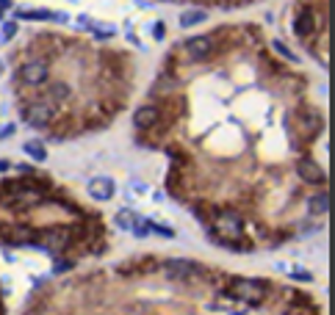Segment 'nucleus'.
<instances>
[{
	"label": "nucleus",
	"mask_w": 335,
	"mask_h": 315,
	"mask_svg": "<svg viewBox=\"0 0 335 315\" xmlns=\"http://www.w3.org/2000/svg\"><path fill=\"white\" fill-rule=\"evenodd\" d=\"M11 3V0H0V6H9Z\"/></svg>",
	"instance_id": "27"
},
{
	"label": "nucleus",
	"mask_w": 335,
	"mask_h": 315,
	"mask_svg": "<svg viewBox=\"0 0 335 315\" xmlns=\"http://www.w3.org/2000/svg\"><path fill=\"white\" fill-rule=\"evenodd\" d=\"M275 50H277V53H283V56H285V58H291V61L297 58V56H294V53L288 50V47H283V44H280V42H275Z\"/></svg>",
	"instance_id": "22"
},
{
	"label": "nucleus",
	"mask_w": 335,
	"mask_h": 315,
	"mask_svg": "<svg viewBox=\"0 0 335 315\" xmlns=\"http://www.w3.org/2000/svg\"><path fill=\"white\" fill-rule=\"evenodd\" d=\"M211 50H214V42H211V36H194L186 42V53L194 61H202L211 56Z\"/></svg>",
	"instance_id": "6"
},
{
	"label": "nucleus",
	"mask_w": 335,
	"mask_h": 315,
	"mask_svg": "<svg viewBox=\"0 0 335 315\" xmlns=\"http://www.w3.org/2000/svg\"><path fill=\"white\" fill-rule=\"evenodd\" d=\"M150 230H155V232H158V235H163V238H175V230L166 227V224H150Z\"/></svg>",
	"instance_id": "19"
},
{
	"label": "nucleus",
	"mask_w": 335,
	"mask_h": 315,
	"mask_svg": "<svg viewBox=\"0 0 335 315\" xmlns=\"http://www.w3.org/2000/svg\"><path fill=\"white\" fill-rule=\"evenodd\" d=\"M227 296L244 304H261L266 296V285L261 279H233L227 285Z\"/></svg>",
	"instance_id": "1"
},
{
	"label": "nucleus",
	"mask_w": 335,
	"mask_h": 315,
	"mask_svg": "<svg viewBox=\"0 0 335 315\" xmlns=\"http://www.w3.org/2000/svg\"><path fill=\"white\" fill-rule=\"evenodd\" d=\"M14 31H17V25H14V22H9V25H6V39H9V36H14Z\"/></svg>",
	"instance_id": "25"
},
{
	"label": "nucleus",
	"mask_w": 335,
	"mask_h": 315,
	"mask_svg": "<svg viewBox=\"0 0 335 315\" xmlns=\"http://www.w3.org/2000/svg\"><path fill=\"white\" fill-rule=\"evenodd\" d=\"M297 174L302 177L305 183H313V186H316V183H324V172H321V166L316 161H307V158H302V161L297 163Z\"/></svg>",
	"instance_id": "7"
},
{
	"label": "nucleus",
	"mask_w": 335,
	"mask_h": 315,
	"mask_svg": "<svg viewBox=\"0 0 335 315\" xmlns=\"http://www.w3.org/2000/svg\"><path fill=\"white\" fill-rule=\"evenodd\" d=\"M214 230H216V235H227V241H222L224 246H236L233 241L244 235V224H241V218H238V213H233V210L219 213L216 221H214Z\"/></svg>",
	"instance_id": "2"
},
{
	"label": "nucleus",
	"mask_w": 335,
	"mask_h": 315,
	"mask_svg": "<svg viewBox=\"0 0 335 315\" xmlns=\"http://www.w3.org/2000/svg\"><path fill=\"white\" fill-rule=\"evenodd\" d=\"M313 28H316V19H313L310 11H299V14L294 17V33H297V36H310Z\"/></svg>",
	"instance_id": "10"
},
{
	"label": "nucleus",
	"mask_w": 335,
	"mask_h": 315,
	"mask_svg": "<svg viewBox=\"0 0 335 315\" xmlns=\"http://www.w3.org/2000/svg\"><path fill=\"white\" fill-rule=\"evenodd\" d=\"M0 75H3V61H0Z\"/></svg>",
	"instance_id": "28"
},
{
	"label": "nucleus",
	"mask_w": 335,
	"mask_h": 315,
	"mask_svg": "<svg viewBox=\"0 0 335 315\" xmlns=\"http://www.w3.org/2000/svg\"><path fill=\"white\" fill-rule=\"evenodd\" d=\"M19 78H23V83L28 86H39L47 80V66L42 61H31V64H25L23 70H19Z\"/></svg>",
	"instance_id": "5"
},
{
	"label": "nucleus",
	"mask_w": 335,
	"mask_h": 315,
	"mask_svg": "<svg viewBox=\"0 0 335 315\" xmlns=\"http://www.w3.org/2000/svg\"><path fill=\"white\" fill-rule=\"evenodd\" d=\"M327 208H330V202H327V194H324V191H321V194H316V196L310 199V210H313L316 216H324Z\"/></svg>",
	"instance_id": "14"
},
{
	"label": "nucleus",
	"mask_w": 335,
	"mask_h": 315,
	"mask_svg": "<svg viewBox=\"0 0 335 315\" xmlns=\"http://www.w3.org/2000/svg\"><path fill=\"white\" fill-rule=\"evenodd\" d=\"M89 194L100 202H108L114 196V183L108 180V177H94V180L89 183Z\"/></svg>",
	"instance_id": "9"
},
{
	"label": "nucleus",
	"mask_w": 335,
	"mask_h": 315,
	"mask_svg": "<svg viewBox=\"0 0 335 315\" xmlns=\"http://www.w3.org/2000/svg\"><path fill=\"white\" fill-rule=\"evenodd\" d=\"M67 94H70V88H67L64 83H56V86H53V97H56V100H64Z\"/></svg>",
	"instance_id": "20"
},
{
	"label": "nucleus",
	"mask_w": 335,
	"mask_h": 315,
	"mask_svg": "<svg viewBox=\"0 0 335 315\" xmlns=\"http://www.w3.org/2000/svg\"><path fill=\"white\" fill-rule=\"evenodd\" d=\"M9 166H11L9 161H0V172H6V169H9Z\"/></svg>",
	"instance_id": "26"
},
{
	"label": "nucleus",
	"mask_w": 335,
	"mask_h": 315,
	"mask_svg": "<svg viewBox=\"0 0 335 315\" xmlns=\"http://www.w3.org/2000/svg\"><path fill=\"white\" fill-rule=\"evenodd\" d=\"M67 243H70V230H64V227L47 230L45 238H42V246H45V249H50V252H61Z\"/></svg>",
	"instance_id": "8"
},
{
	"label": "nucleus",
	"mask_w": 335,
	"mask_h": 315,
	"mask_svg": "<svg viewBox=\"0 0 335 315\" xmlns=\"http://www.w3.org/2000/svg\"><path fill=\"white\" fill-rule=\"evenodd\" d=\"M23 116L31 122V125L42 127V125H47V122L56 116V108H53L50 102H33V105H28V108L23 111Z\"/></svg>",
	"instance_id": "4"
},
{
	"label": "nucleus",
	"mask_w": 335,
	"mask_h": 315,
	"mask_svg": "<svg viewBox=\"0 0 335 315\" xmlns=\"http://www.w3.org/2000/svg\"><path fill=\"white\" fill-rule=\"evenodd\" d=\"M9 136H14V127H0V139H9Z\"/></svg>",
	"instance_id": "23"
},
{
	"label": "nucleus",
	"mask_w": 335,
	"mask_h": 315,
	"mask_svg": "<svg viewBox=\"0 0 335 315\" xmlns=\"http://www.w3.org/2000/svg\"><path fill=\"white\" fill-rule=\"evenodd\" d=\"M92 33L97 39H111L117 33V28H111V25H92Z\"/></svg>",
	"instance_id": "18"
},
{
	"label": "nucleus",
	"mask_w": 335,
	"mask_h": 315,
	"mask_svg": "<svg viewBox=\"0 0 335 315\" xmlns=\"http://www.w3.org/2000/svg\"><path fill=\"white\" fill-rule=\"evenodd\" d=\"M163 274H166L169 279H194L202 274V268L197 263H191V260L175 257V260H166V263H163Z\"/></svg>",
	"instance_id": "3"
},
{
	"label": "nucleus",
	"mask_w": 335,
	"mask_h": 315,
	"mask_svg": "<svg viewBox=\"0 0 335 315\" xmlns=\"http://www.w3.org/2000/svg\"><path fill=\"white\" fill-rule=\"evenodd\" d=\"M302 127L310 130V133H313V130H319V116L313 111H302Z\"/></svg>",
	"instance_id": "17"
},
{
	"label": "nucleus",
	"mask_w": 335,
	"mask_h": 315,
	"mask_svg": "<svg viewBox=\"0 0 335 315\" xmlns=\"http://www.w3.org/2000/svg\"><path fill=\"white\" fill-rule=\"evenodd\" d=\"M153 33H155V36H163V33H166V28H163V22H158V25H155V28H153Z\"/></svg>",
	"instance_id": "24"
},
{
	"label": "nucleus",
	"mask_w": 335,
	"mask_h": 315,
	"mask_svg": "<svg viewBox=\"0 0 335 315\" xmlns=\"http://www.w3.org/2000/svg\"><path fill=\"white\" fill-rule=\"evenodd\" d=\"M291 277H294V279H299V282H310V279H313L307 271H299V268H297V271H291Z\"/></svg>",
	"instance_id": "21"
},
{
	"label": "nucleus",
	"mask_w": 335,
	"mask_h": 315,
	"mask_svg": "<svg viewBox=\"0 0 335 315\" xmlns=\"http://www.w3.org/2000/svg\"><path fill=\"white\" fill-rule=\"evenodd\" d=\"M205 22V11H189V14L180 17V25L183 28H194V25Z\"/></svg>",
	"instance_id": "15"
},
{
	"label": "nucleus",
	"mask_w": 335,
	"mask_h": 315,
	"mask_svg": "<svg viewBox=\"0 0 335 315\" xmlns=\"http://www.w3.org/2000/svg\"><path fill=\"white\" fill-rule=\"evenodd\" d=\"M133 221H136V213H133V210H119V213H117V224H119L122 230H131Z\"/></svg>",
	"instance_id": "16"
},
{
	"label": "nucleus",
	"mask_w": 335,
	"mask_h": 315,
	"mask_svg": "<svg viewBox=\"0 0 335 315\" xmlns=\"http://www.w3.org/2000/svg\"><path fill=\"white\" fill-rule=\"evenodd\" d=\"M19 17L23 19H64L61 14H56V11H47V9H23L19 11Z\"/></svg>",
	"instance_id": "12"
},
{
	"label": "nucleus",
	"mask_w": 335,
	"mask_h": 315,
	"mask_svg": "<svg viewBox=\"0 0 335 315\" xmlns=\"http://www.w3.org/2000/svg\"><path fill=\"white\" fill-rule=\"evenodd\" d=\"M133 122L139 127H153L155 122H158V108L155 105H144V108H139V111L133 114Z\"/></svg>",
	"instance_id": "11"
},
{
	"label": "nucleus",
	"mask_w": 335,
	"mask_h": 315,
	"mask_svg": "<svg viewBox=\"0 0 335 315\" xmlns=\"http://www.w3.org/2000/svg\"><path fill=\"white\" fill-rule=\"evenodd\" d=\"M25 152H28L33 161H45L47 158V149L42 147V141H25Z\"/></svg>",
	"instance_id": "13"
}]
</instances>
